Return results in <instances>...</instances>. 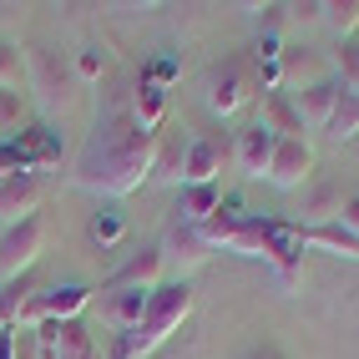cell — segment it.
Instances as JSON below:
<instances>
[{"instance_id": "cell-11", "label": "cell", "mask_w": 359, "mask_h": 359, "mask_svg": "<svg viewBox=\"0 0 359 359\" xmlns=\"http://www.w3.org/2000/svg\"><path fill=\"white\" fill-rule=\"evenodd\" d=\"M273 147H278V137L263 122H248V127H238V137H233V162L243 167L248 177H263L269 162H273Z\"/></svg>"}, {"instance_id": "cell-7", "label": "cell", "mask_w": 359, "mask_h": 359, "mask_svg": "<svg viewBox=\"0 0 359 359\" xmlns=\"http://www.w3.org/2000/svg\"><path fill=\"white\" fill-rule=\"evenodd\" d=\"M223 157H228V147H223L218 137H187L177 182H182V187H212V182H218V172H223Z\"/></svg>"}, {"instance_id": "cell-29", "label": "cell", "mask_w": 359, "mask_h": 359, "mask_svg": "<svg viewBox=\"0 0 359 359\" xmlns=\"http://www.w3.org/2000/svg\"><path fill=\"white\" fill-rule=\"evenodd\" d=\"M76 71H81L86 81H97V76H102V56H97V51H81V56H76Z\"/></svg>"}, {"instance_id": "cell-12", "label": "cell", "mask_w": 359, "mask_h": 359, "mask_svg": "<svg viewBox=\"0 0 359 359\" xmlns=\"http://www.w3.org/2000/svg\"><path fill=\"white\" fill-rule=\"evenodd\" d=\"M339 76H319V81H304V91H294V107H299V122L304 127H329L334 107H339Z\"/></svg>"}, {"instance_id": "cell-15", "label": "cell", "mask_w": 359, "mask_h": 359, "mask_svg": "<svg viewBox=\"0 0 359 359\" xmlns=\"http://www.w3.org/2000/svg\"><path fill=\"white\" fill-rule=\"evenodd\" d=\"M263 127L273 137H299L304 122H299V107H294V91H263Z\"/></svg>"}, {"instance_id": "cell-6", "label": "cell", "mask_w": 359, "mask_h": 359, "mask_svg": "<svg viewBox=\"0 0 359 359\" xmlns=\"http://www.w3.org/2000/svg\"><path fill=\"white\" fill-rule=\"evenodd\" d=\"M309 172H314V147H309L304 137H278L273 162H269V172H263V182H273V187H283V193H294V187L309 182Z\"/></svg>"}, {"instance_id": "cell-13", "label": "cell", "mask_w": 359, "mask_h": 359, "mask_svg": "<svg viewBox=\"0 0 359 359\" xmlns=\"http://www.w3.org/2000/svg\"><path fill=\"white\" fill-rule=\"evenodd\" d=\"M147 299L152 289H102V324H111L116 334L137 329L142 314H147Z\"/></svg>"}, {"instance_id": "cell-17", "label": "cell", "mask_w": 359, "mask_h": 359, "mask_svg": "<svg viewBox=\"0 0 359 359\" xmlns=\"http://www.w3.org/2000/svg\"><path fill=\"white\" fill-rule=\"evenodd\" d=\"M339 208H344V193H339V187H334V182H314V187H309V193H304V223L299 228H319V223H334V218H339Z\"/></svg>"}, {"instance_id": "cell-14", "label": "cell", "mask_w": 359, "mask_h": 359, "mask_svg": "<svg viewBox=\"0 0 359 359\" xmlns=\"http://www.w3.org/2000/svg\"><path fill=\"white\" fill-rule=\"evenodd\" d=\"M162 263H167L162 243L142 248V253H132V258L122 263V269H116V273L107 278V289H157V278H162Z\"/></svg>"}, {"instance_id": "cell-25", "label": "cell", "mask_w": 359, "mask_h": 359, "mask_svg": "<svg viewBox=\"0 0 359 359\" xmlns=\"http://www.w3.org/2000/svg\"><path fill=\"white\" fill-rule=\"evenodd\" d=\"M334 71H339V86L359 97V41H344L339 56H334Z\"/></svg>"}, {"instance_id": "cell-19", "label": "cell", "mask_w": 359, "mask_h": 359, "mask_svg": "<svg viewBox=\"0 0 359 359\" xmlns=\"http://www.w3.org/2000/svg\"><path fill=\"white\" fill-rule=\"evenodd\" d=\"M36 294H41V289H36V269L20 273V278H11L6 289H0V329H15V319L26 314V304H31Z\"/></svg>"}, {"instance_id": "cell-18", "label": "cell", "mask_w": 359, "mask_h": 359, "mask_svg": "<svg viewBox=\"0 0 359 359\" xmlns=\"http://www.w3.org/2000/svg\"><path fill=\"white\" fill-rule=\"evenodd\" d=\"M162 116H167V86H157L152 76H147V81H137L132 122H137L142 132H157V127H162Z\"/></svg>"}, {"instance_id": "cell-4", "label": "cell", "mask_w": 359, "mask_h": 359, "mask_svg": "<svg viewBox=\"0 0 359 359\" xmlns=\"http://www.w3.org/2000/svg\"><path fill=\"white\" fill-rule=\"evenodd\" d=\"M41 243H46V223L41 218H26V223H11V228H0V278H20V273H31L36 269V258H41Z\"/></svg>"}, {"instance_id": "cell-30", "label": "cell", "mask_w": 359, "mask_h": 359, "mask_svg": "<svg viewBox=\"0 0 359 359\" xmlns=\"http://www.w3.org/2000/svg\"><path fill=\"white\" fill-rule=\"evenodd\" d=\"M15 334L20 329H0V359H15Z\"/></svg>"}, {"instance_id": "cell-16", "label": "cell", "mask_w": 359, "mask_h": 359, "mask_svg": "<svg viewBox=\"0 0 359 359\" xmlns=\"http://www.w3.org/2000/svg\"><path fill=\"white\" fill-rule=\"evenodd\" d=\"M162 253H172V258H182V263H208V258L218 253V248L208 243V233H203L198 223H182V218H177V228L167 233Z\"/></svg>"}, {"instance_id": "cell-9", "label": "cell", "mask_w": 359, "mask_h": 359, "mask_svg": "<svg viewBox=\"0 0 359 359\" xmlns=\"http://www.w3.org/2000/svg\"><path fill=\"white\" fill-rule=\"evenodd\" d=\"M26 71H31V86L41 91V102H46V107H61V102H66L71 71H66V61L51 51V46H36V51L26 56Z\"/></svg>"}, {"instance_id": "cell-26", "label": "cell", "mask_w": 359, "mask_h": 359, "mask_svg": "<svg viewBox=\"0 0 359 359\" xmlns=\"http://www.w3.org/2000/svg\"><path fill=\"white\" fill-rule=\"evenodd\" d=\"M122 233H127V223L116 218V212H102V218H91V243L111 248V243H122Z\"/></svg>"}, {"instance_id": "cell-21", "label": "cell", "mask_w": 359, "mask_h": 359, "mask_svg": "<svg viewBox=\"0 0 359 359\" xmlns=\"http://www.w3.org/2000/svg\"><path fill=\"white\" fill-rule=\"evenodd\" d=\"M223 208V193H218V182L212 187H182V223H208L212 212Z\"/></svg>"}, {"instance_id": "cell-20", "label": "cell", "mask_w": 359, "mask_h": 359, "mask_svg": "<svg viewBox=\"0 0 359 359\" xmlns=\"http://www.w3.org/2000/svg\"><path fill=\"white\" fill-rule=\"evenodd\" d=\"M309 238V248H329V253H339V258H359V238L339 223H319V228H304Z\"/></svg>"}, {"instance_id": "cell-10", "label": "cell", "mask_w": 359, "mask_h": 359, "mask_svg": "<svg viewBox=\"0 0 359 359\" xmlns=\"http://www.w3.org/2000/svg\"><path fill=\"white\" fill-rule=\"evenodd\" d=\"M41 359H97V339L81 319L41 329Z\"/></svg>"}, {"instance_id": "cell-1", "label": "cell", "mask_w": 359, "mask_h": 359, "mask_svg": "<svg viewBox=\"0 0 359 359\" xmlns=\"http://www.w3.org/2000/svg\"><path fill=\"white\" fill-rule=\"evenodd\" d=\"M152 172H157V132H142L132 116H111L107 127H97L71 182L102 198H132Z\"/></svg>"}, {"instance_id": "cell-22", "label": "cell", "mask_w": 359, "mask_h": 359, "mask_svg": "<svg viewBox=\"0 0 359 359\" xmlns=\"http://www.w3.org/2000/svg\"><path fill=\"white\" fill-rule=\"evenodd\" d=\"M324 132L334 142H359V97H354V91H339V107H334Z\"/></svg>"}, {"instance_id": "cell-28", "label": "cell", "mask_w": 359, "mask_h": 359, "mask_svg": "<svg viewBox=\"0 0 359 359\" xmlns=\"http://www.w3.org/2000/svg\"><path fill=\"white\" fill-rule=\"evenodd\" d=\"M339 228H349L354 238H359V198H344V208H339V218H334Z\"/></svg>"}, {"instance_id": "cell-23", "label": "cell", "mask_w": 359, "mask_h": 359, "mask_svg": "<svg viewBox=\"0 0 359 359\" xmlns=\"http://www.w3.org/2000/svg\"><path fill=\"white\" fill-rule=\"evenodd\" d=\"M324 20H329V31L339 36V46L354 41V31H359V0H334V6H324Z\"/></svg>"}, {"instance_id": "cell-3", "label": "cell", "mask_w": 359, "mask_h": 359, "mask_svg": "<svg viewBox=\"0 0 359 359\" xmlns=\"http://www.w3.org/2000/svg\"><path fill=\"white\" fill-rule=\"evenodd\" d=\"M91 309V289L86 283H56V289H41L31 304H26V314L15 319V329H51V324H66V319H81Z\"/></svg>"}, {"instance_id": "cell-8", "label": "cell", "mask_w": 359, "mask_h": 359, "mask_svg": "<svg viewBox=\"0 0 359 359\" xmlns=\"http://www.w3.org/2000/svg\"><path fill=\"white\" fill-rule=\"evenodd\" d=\"M41 208V172H6L0 177V223H26Z\"/></svg>"}, {"instance_id": "cell-27", "label": "cell", "mask_w": 359, "mask_h": 359, "mask_svg": "<svg viewBox=\"0 0 359 359\" xmlns=\"http://www.w3.org/2000/svg\"><path fill=\"white\" fill-rule=\"evenodd\" d=\"M20 86V51L11 41H0V91H15Z\"/></svg>"}, {"instance_id": "cell-5", "label": "cell", "mask_w": 359, "mask_h": 359, "mask_svg": "<svg viewBox=\"0 0 359 359\" xmlns=\"http://www.w3.org/2000/svg\"><path fill=\"white\" fill-rule=\"evenodd\" d=\"M248 102H253V81H248V71L238 61L208 71V111L212 116H238Z\"/></svg>"}, {"instance_id": "cell-2", "label": "cell", "mask_w": 359, "mask_h": 359, "mask_svg": "<svg viewBox=\"0 0 359 359\" xmlns=\"http://www.w3.org/2000/svg\"><path fill=\"white\" fill-rule=\"evenodd\" d=\"M187 314H193V289H187L182 278H177V283H157L152 299H147V314H142V324L127 329V334H116L111 359H147L152 349H162V344L182 329Z\"/></svg>"}, {"instance_id": "cell-24", "label": "cell", "mask_w": 359, "mask_h": 359, "mask_svg": "<svg viewBox=\"0 0 359 359\" xmlns=\"http://www.w3.org/2000/svg\"><path fill=\"white\" fill-rule=\"evenodd\" d=\"M20 132H26V102H20V91H0V142Z\"/></svg>"}]
</instances>
